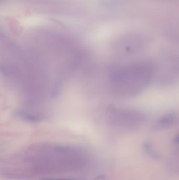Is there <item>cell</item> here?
Wrapping results in <instances>:
<instances>
[{"label": "cell", "instance_id": "obj_1", "mask_svg": "<svg viewBox=\"0 0 179 180\" xmlns=\"http://www.w3.org/2000/svg\"><path fill=\"white\" fill-rule=\"evenodd\" d=\"M106 71V87L117 98H129L141 93L154 80L155 64L140 60L112 64Z\"/></svg>", "mask_w": 179, "mask_h": 180}, {"label": "cell", "instance_id": "obj_2", "mask_svg": "<svg viewBox=\"0 0 179 180\" xmlns=\"http://www.w3.org/2000/svg\"><path fill=\"white\" fill-rule=\"evenodd\" d=\"M30 151V155L25 159L30 162L32 170L36 173L51 174L64 173L70 169L82 168L85 164V154L82 150L76 147L61 145L46 144L37 147ZM27 158V157H26Z\"/></svg>", "mask_w": 179, "mask_h": 180}, {"label": "cell", "instance_id": "obj_3", "mask_svg": "<svg viewBox=\"0 0 179 180\" xmlns=\"http://www.w3.org/2000/svg\"><path fill=\"white\" fill-rule=\"evenodd\" d=\"M107 123L115 128L134 130L145 123L146 115L140 111L124 107H110L107 111Z\"/></svg>", "mask_w": 179, "mask_h": 180}, {"label": "cell", "instance_id": "obj_4", "mask_svg": "<svg viewBox=\"0 0 179 180\" xmlns=\"http://www.w3.org/2000/svg\"><path fill=\"white\" fill-rule=\"evenodd\" d=\"M155 64L154 79L163 84H168L179 80V57L169 55L161 60L159 66Z\"/></svg>", "mask_w": 179, "mask_h": 180}]
</instances>
